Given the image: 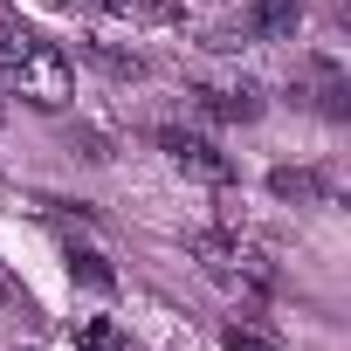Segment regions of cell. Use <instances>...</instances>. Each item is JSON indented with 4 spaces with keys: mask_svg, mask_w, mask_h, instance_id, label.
Returning a JSON list of instances; mask_svg holds the SVG:
<instances>
[{
    "mask_svg": "<svg viewBox=\"0 0 351 351\" xmlns=\"http://www.w3.org/2000/svg\"><path fill=\"white\" fill-rule=\"evenodd\" d=\"M221 351H276V344H269L262 330H241V324H234V330H221Z\"/></svg>",
    "mask_w": 351,
    "mask_h": 351,
    "instance_id": "30bf717a",
    "label": "cell"
},
{
    "mask_svg": "<svg viewBox=\"0 0 351 351\" xmlns=\"http://www.w3.org/2000/svg\"><path fill=\"white\" fill-rule=\"evenodd\" d=\"M0 76H8L21 97H35V104H62L76 90L62 49L42 42V35H28V28H14V21H0Z\"/></svg>",
    "mask_w": 351,
    "mask_h": 351,
    "instance_id": "6da1fadb",
    "label": "cell"
},
{
    "mask_svg": "<svg viewBox=\"0 0 351 351\" xmlns=\"http://www.w3.org/2000/svg\"><path fill=\"white\" fill-rule=\"evenodd\" d=\"M14 303V282H8V269H0V310H8Z\"/></svg>",
    "mask_w": 351,
    "mask_h": 351,
    "instance_id": "8fae6325",
    "label": "cell"
},
{
    "mask_svg": "<svg viewBox=\"0 0 351 351\" xmlns=\"http://www.w3.org/2000/svg\"><path fill=\"white\" fill-rule=\"evenodd\" d=\"M296 21H303V0H248L241 8V35H255V42H282V35H296Z\"/></svg>",
    "mask_w": 351,
    "mask_h": 351,
    "instance_id": "3957f363",
    "label": "cell"
},
{
    "mask_svg": "<svg viewBox=\"0 0 351 351\" xmlns=\"http://www.w3.org/2000/svg\"><path fill=\"white\" fill-rule=\"evenodd\" d=\"M269 193L276 200H324V180H317V172H296V165H276L269 172Z\"/></svg>",
    "mask_w": 351,
    "mask_h": 351,
    "instance_id": "5b68a950",
    "label": "cell"
},
{
    "mask_svg": "<svg viewBox=\"0 0 351 351\" xmlns=\"http://www.w3.org/2000/svg\"><path fill=\"white\" fill-rule=\"evenodd\" d=\"M158 145H165V158L180 165V172H193V180H207V186H228V180H234V158H228V152H214L200 131L165 124V131H158Z\"/></svg>",
    "mask_w": 351,
    "mask_h": 351,
    "instance_id": "7a4b0ae2",
    "label": "cell"
},
{
    "mask_svg": "<svg viewBox=\"0 0 351 351\" xmlns=\"http://www.w3.org/2000/svg\"><path fill=\"white\" fill-rule=\"evenodd\" d=\"M76 351H131V337H124L110 317H90V324L76 330Z\"/></svg>",
    "mask_w": 351,
    "mask_h": 351,
    "instance_id": "52a82bcc",
    "label": "cell"
},
{
    "mask_svg": "<svg viewBox=\"0 0 351 351\" xmlns=\"http://www.w3.org/2000/svg\"><path fill=\"white\" fill-rule=\"evenodd\" d=\"M104 8H117V14H131V21H180V0H104Z\"/></svg>",
    "mask_w": 351,
    "mask_h": 351,
    "instance_id": "ba28073f",
    "label": "cell"
},
{
    "mask_svg": "<svg viewBox=\"0 0 351 351\" xmlns=\"http://www.w3.org/2000/svg\"><path fill=\"white\" fill-rule=\"evenodd\" d=\"M69 276H76V282H90V289H117L110 262H104L97 248H76V241H69Z\"/></svg>",
    "mask_w": 351,
    "mask_h": 351,
    "instance_id": "8992f818",
    "label": "cell"
},
{
    "mask_svg": "<svg viewBox=\"0 0 351 351\" xmlns=\"http://www.w3.org/2000/svg\"><path fill=\"white\" fill-rule=\"evenodd\" d=\"M200 110L221 117V124H255L262 117V90L255 83H221V90H200Z\"/></svg>",
    "mask_w": 351,
    "mask_h": 351,
    "instance_id": "277c9868",
    "label": "cell"
},
{
    "mask_svg": "<svg viewBox=\"0 0 351 351\" xmlns=\"http://www.w3.org/2000/svg\"><path fill=\"white\" fill-rule=\"evenodd\" d=\"M90 56H97L110 76H145V62H138V56H117V49H104V42H90Z\"/></svg>",
    "mask_w": 351,
    "mask_h": 351,
    "instance_id": "9c48e42d",
    "label": "cell"
}]
</instances>
